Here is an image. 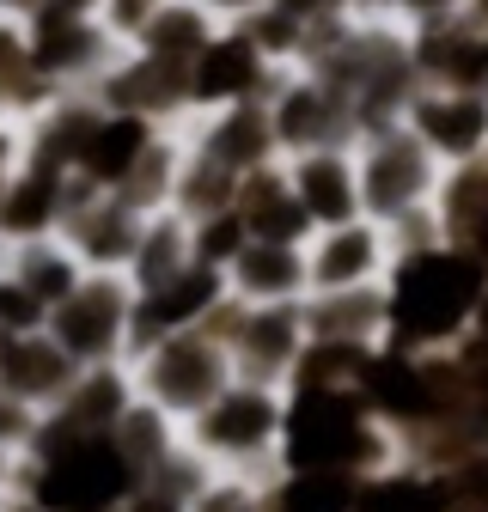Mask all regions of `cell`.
<instances>
[{
  "mask_svg": "<svg viewBox=\"0 0 488 512\" xmlns=\"http://www.w3.org/2000/svg\"><path fill=\"white\" fill-rule=\"evenodd\" d=\"M391 342L409 354H452L470 324L476 305L488 293V256L470 244H427V250H403L391 275Z\"/></svg>",
  "mask_w": 488,
  "mask_h": 512,
  "instance_id": "6da1fadb",
  "label": "cell"
},
{
  "mask_svg": "<svg viewBox=\"0 0 488 512\" xmlns=\"http://www.w3.org/2000/svg\"><path fill=\"white\" fill-rule=\"evenodd\" d=\"M403 464V439L360 403V391H287L281 470H330V476H379Z\"/></svg>",
  "mask_w": 488,
  "mask_h": 512,
  "instance_id": "7a4b0ae2",
  "label": "cell"
},
{
  "mask_svg": "<svg viewBox=\"0 0 488 512\" xmlns=\"http://www.w3.org/2000/svg\"><path fill=\"white\" fill-rule=\"evenodd\" d=\"M281 427H287V391L281 384L232 378L183 433H190V445L214 470L275 482L281 476Z\"/></svg>",
  "mask_w": 488,
  "mask_h": 512,
  "instance_id": "3957f363",
  "label": "cell"
},
{
  "mask_svg": "<svg viewBox=\"0 0 488 512\" xmlns=\"http://www.w3.org/2000/svg\"><path fill=\"white\" fill-rule=\"evenodd\" d=\"M129 372H135V391H141L153 409H165L171 421H183V427H190V421L226 391V384L238 378V372H232V348H226L214 330L159 336V342L135 348Z\"/></svg>",
  "mask_w": 488,
  "mask_h": 512,
  "instance_id": "277c9868",
  "label": "cell"
},
{
  "mask_svg": "<svg viewBox=\"0 0 488 512\" xmlns=\"http://www.w3.org/2000/svg\"><path fill=\"white\" fill-rule=\"evenodd\" d=\"M354 165H360L366 220H379V226H397L415 208H434L440 202V183H446V165L421 147V135H415L409 122L366 128V135L354 141Z\"/></svg>",
  "mask_w": 488,
  "mask_h": 512,
  "instance_id": "5b68a950",
  "label": "cell"
},
{
  "mask_svg": "<svg viewBox=\"0 0 488 512\" xmlns=\"http://www.w3.org/2000/svg\"><path fill=\"white\" fill-rule=\"evenodd\" d=\"M135 305L141 293L129 275H86L49 311V336L80 366H116L135 354Z\"/></svg>",
  "mask_w": 488,
  "mask_h": 512,
  "instance_id": "8992f818",
  "label": "cell"
},
{
  "mask_svg": "<svg viewBox=\"0 0 488 512\" xmlns=\"http://www.w3.org/2000/svg\"><path fill=\"white\" fill-rule=\"evenodd\" d=\"M202 330H214L226 348H232V372L251 378V384H293L299 372V354H305V311L299 305H244V299H226Z\"/></svg>",
  "mask_w": 488,
  "mask_h": 512,
  "instance_id": "52a82bcc",
  "label": "cell"
},
{
  "mask_svg": "<svg viewBox=\"0 0 488 512\" xmlns=\"http://www.w3.org/2000/svg\"><path fill=\"white\" fill-rule=\"evenodd\" d=\"M25 43H31V68L55 92H92L116 68V55L129 49L98 13H55V7H43L25 25Z\"/></svg>",
  "mask_w": 488,
  "mask_h": 512,
  "instance_id": "ba28073f",
  "label": "cell"
},
{
  "mask_svg": "<svg viewBox=\"0 0 488 512\" xmlns=\"http://www.w3.org/2000/svg\"><path fill=\"white\" fill-rule=\"evenodd\" d=\"M269 116H275V141H281V159H299V153H318V147H354L360 141V122H354V98L336 92L330 80L305 74V68H287L269 92Z\"/></svg>",
  "mask_w": 488,
  "mask_h": 512,
  "instance_id": "9c48e42d",
  "label": "cell"
},
{
  "mask_svg": "<svg viewBox=\"0 0 488 512\" xmlns=\"http://www.w3.org/2000/svg\"><path fill=\"white\" fill-rule=\"evenodd\" d=\"M147 214H135L122 196L98 189L92 177H68V214H61V238L80 250V263L92 275H129L135 244H141Z\"/></svg>",
  "mask_w": 488,
  "mask_h": 512,
  "instance_id": "30bf717a",
  "label": "cell"
},
{
  "mask_svg": "<svg viewBox=\"0 0 488 512\" xmlns=\"http://www.w3.org/2000/svg\"><path fill=\"white\" fill-rule=\"evenodd\" d=\"M92 98L104 110H129V116H147L159 128H190V61H165V55H147V49H122L116 68L92 86Z\"/></svg>",
  "mask_w": 488,
  "mask_h": 512,
  "instance_id": "8fae6325",
  "label": "cell"
},
{
  "mask_svg": "<svg viewBox=\"0 0 488 512\" xmlns=\"http://www.w3.org/2000/svg\"><path fill=\"white\" fill-rule=\"evenodd\" d=\"M281 74L287 68H275V61L244 37L238 25H220V37L190 61V110L208 116V110H226V104H269V92H275Z\"/></svg>",
  "mask_w": 488,
  "mask_h": 512,
  "instance_id": "7c38bea8",
  "label": "cell"
},
{
  "mask_svg": "<svg viewBox=\"0 0 488 512\" xmlns=\"http://www.w3.org/2000/svg\"><path fill=\"white\" fill-rule=\"evenodd\" d=\"M403 122L446 171L488 153V92H476V86H421L409 98Z\"/></svg>",
  "mask_w": 488,
  "mask_h": 512,
  "instance_id": "4fadbf2b",
  "label": "cell"
},
{
  "mask_svg": "<svg viewBox=\"0 0 488 512\" xmlns=\"http://www.w3.org/2000/svg\"><path fill=\"white\" fill-rule=\"evenodd\" d=\"M312 263V293H336V287H379L397 263V244L379 220H348L330 232H312L305 244Z\"/></svg>",
  "mask_w": 488,
  "mask_h": 512,
  "instance_id": "5bb4252c",
  "label": "cell"
},
{
  "mask_svg": "<svg viewBox=\"0 0 488 512\" xmlns=\"http://www.w3.org/2000/svg\"><path fill=\"white\" fill-rule=\"evenodd\" d=\"M80 360L61 348L49 330L37 336H0V391L13 403H25L31 415H55L61 397L74 391Z\"/></svg>",
  "mask_w": 488,
  "mask_h": 512,
  "instance_id": "9a60e30c",
  "label": "cell"
},
{
  "mask_svg": "<svg viewBox=\"0 0 488 512\" xmlns=\"http://www.w3.org/2000/svg\"><path fill=\"white\" fill-rule=\"evenodd\" d=\"M287 183H293V196H299L305 220H312V232H330V226L366 220L354 147H318V153L287 159Z\"/></svg>",
  "mask_w": 488,
  "mask_h": 512,
  "instance_id": "2e32d148",
  "label": "cell"
},
{
  "mask_svg": "<svg viewBox=\"0 0 488 512\" xmlns=\"http://www.w3.org/2000/svg\"><path fill=\"white\" fill-rule=\"evenodd\" d=\"M226 299H232L226 275L208 269V263H190L177 281H165L159 293H141V305H135V348H147L159 336H177V330H202Z\"/></svg>",
  "mask_w": 488,
  "mask_h": 512,
  "instance_id": "e0dca14e",
  "label": "cell"
},
{
  "mask_svg": "<svg viewBox=\"0 0 488 512\" xmlns=\"http://www.w3.org/2000/svg\"><path fill=\"white\" fill-rule=\"evenodd\" d=\"M68 177L74 171H61V165L25 153L19 171H13V183H7V196H0V232H7L13 244L55 238L61 214H68Z\"/></svg>",
  "mask_w": 488,
  "mask_h": 512,
  "instance_id": "ac0fdd59",
  "label": "cell"
},
{
  "mask_svg": "<svg viewBox=\"0 0 488 512\" xmlns=\"http://www.w3.org/2000/svg\"><path fill=\"white\" fill-rule=\"evenodd\" d=\"M190 141H196L202 153H214L220 165H232L238 177H251V171H263V165L281 159L269 104H226V110H208V116L190 122Z\"/></svg>",
  "mask_w": 488,
  "mask_h": 512,
  "instance_id": "d6986e66",
  "label": "cell"
},
{
  "mask_svg": "<svg viewBox=\"0 0 488 512\" xmlns=\"http://www.w3.org/2000/svg\"><path fill=\"white\" fill-rule=\"evenodd\" d=\"M305 336L312 342H360V348H379L391 342V293L379 287H336V293H305Z\"/></svg>",
  "mask_w": 488,
  "mask_h": 512,
  "instance_id": "ffe728a7",
  "label": "cell"
},
{
  "mask_svg": "<svg viewBox=\"0 0 488 512\" xmlns=\"http://www.w3.org/2000/svg\"><path fill=\"white\" fill-rule=\"evenodd\" d=\"M232 299L244 305H299L312 293V263H305V244H244L238 263L226 269Z\"/></svg>",
  "mask_w": 488,
  "mask_h": 512,
  "instance_id": "44dd1931",
  "label": "cell"
},
{
  "mask_svg": "<svg viewBox=\"0 0 488 512\" xmlns=\"http://www.w3.org/2000/svg\"><path fill=\"white\" fill-rule=\"evenodd\" d=\"M238 220L257 244H312V220H305L293 183H287V159H275L238 183Z\"/></svg>",
  "mask_w": 488,
  "mask_h": 512,
  "instance_id": "7402d4cb",
  "label": "cell"
},
{
  "mask_svg": "<svg viewBox=\"0 0 488 512\" xmlns=\"http://www.w3.org/2000/svg\"><path fill=\"white\" fill-rule=\"evenodd\" d=\"M135 397L141 391H135L129 360H116V366H80V378H74V391L61 397L55 421L74 427V433H116V421L129 415Z\"/></svg>",
  "mask_w": 488,
  "mask_h": 512,
  "instance_id": "603a6c76",
  "label": "cell"
},
{
  "mask_svg": "<svg viewBox=\"0 0 488 512\" xmlns=\"http://www.w3.org/2000/svg\"><path fill=\"white\" fill-rule=\"evenodd\" d=\"M153 135H159V122L129 116V110H104L98 128H92V141H86V153H80V177H92L98 189H122L129 171L141 165V153L153 147Z\"/></svg>",
  "mask_w": 488,
  "mask_h": 512,
  "instance_id": "cb8c5ba5",
  "label": "cell"
},
{
  "mask_svg": "<svg viewBox=\"0 0 488 512\" xmlns=\"http://www.w3.org/2000/svg\"><path fill=\"white\" fill-rule=\"evenodd\" d=\"M196 263V238H190V214L177 208H159L147 214L141 226V244H135V263H129V281L135 293H159L165 281H177L183 269Z\"/></svg>",
  "mask_w": 488,
  "mask_h": 512,
  "instance_id": "d4e9b609",
  "label": "cell"
},
{
  "mask_svg": "<svg viewBox=\"0 0 488 512\" xmlns=\"http://www.w3.org/2000/svg\"><path fill=\"white\" fill-rule=\"evenodd\" d=\"M452 500H458L452 476H434L421 464H391V470L360 482L354 512H452Z\"/></svg>",
  "mask_w": 488,
  "mask_h": 512,
  "instance_id": "484cf974",
  "label": "cell"
},
{
  "mask_svg": "<svg viewBox=\"0 0 488 512\" xmlns=\"http://www.w3.org/2000/svg\"><path fill=\"white\" fill-rule=\"evenodd\" d=\"M214 37H220V19L202 7V0H159L153 19H147L141 37H135V49L165 55V61H196Z\"/></svg>",
  "mask_w": 488,
  "mask_h": 512,
  "instance_id": "4316f807",
  "label": "cell"
},
{
  "mask_svg": "<svg viewBox=\"0 0 488 512\" xmlns=\"http://www.w3.org/2000/svg\"><path fill=\"white\" fill-rule=\"evenodd\" d=\"M183 153H190V128H159L153 147L141 153V165L129 171V183L110 189V196H122L135 214H159V208H171V196H177V171H183Z\"/></svg>",
  "mask_w": 488,
  "mask_h": 512,
  "instance_id": "83f0119b",
  "label": "cell"
},
{
  "mask_svg": "<svg viewBox=\"0 0 488 512\" xmlns=\"http://www.w3.org/2000/svg\"><path fill=\"white\" fill-rule=\"evenodd\" d=\"M13 275H19V281H25V287H31V293L49 305V311H55V305L68 299V293H74V287H80L92 269L80 263V250H74L68 238L55 232V238H31V244H13Z\"/></svg>",
  "mask_w": 488,
  "mask_h": 512,
  "instance_id": "f1b7e54d",
  "label": "cell"
},
{
  "mask_svg": "<svg viewBox=\"0 0 488 512\" xmlns=\"http://www.w3.org/2000/svg\"><path fill=\"white\" fill-rule=\"evenodd\" d=\"M110 439H116V452L129 458V470H135V476H153V470L177 452V445H183V421H171L165 409H153L147 397H135V403H129V415L116 421V433H110Z\"/></svg>",
  "mask_w": 488,
  "mask_h": 512,
  "instance_id": "f546056e",
  "label": "cell"
},
{
  "mask_svg": "<svg viewBox=\"0 0 488 512\" xmlns=\"http://www.w3.org/2000/svg\"><path fill=\"white\" fill-rule=\"evenodd\" d=\"M238 171L232 165H220L214 153H202L196 141H190V153H183V171H177V196H171V208L177 214H190V220H208V214H226V208H238Z\"/></svg>",
  "mask_w": 488,
  "mask_h": 512,
  "instance_id": "4dcf8cb0",
  "label": "cell"
},
{
  "mask_svg": "<svg viewBox=\"0 0 488 512\" xmlns=\"http://www.w3.org/2000/svg\"><path fill=\"white\" fill-rule=\"evenodd\" d=\"M354 506H360V476L281 470L269 482V512H354Z\"/></svg>",
  "mask_w": 488,
  "mask_h": 512,
  "instance_id": "1f68e13d",
  "label": "cell"
},
{
  "mask_svg": "<svg viewBox=\"0 0 488 512\" xmlns=\"http://www.w3.org/2000/svg\"><path fill=\"white\" fill-rule=\"evenodd\" d=\"M366 360H373V348H360V342H305L287 391H354Z\"/></svg>",
  "mask_w": 488,
  "mask_h": 512,
  "instance_id": "d6a6232c",
  "label": "cell"
},
{
  "mask_svg": "<svg viewBox=\"0 0 488 512\" xmlns=\"http://www.w3.org/2000/svg\"><path fill=\"white\" fill-rule=\"evenodd\" d=\"M238 31L251 37L275 61V68H299V61H305V37H312V25L293 19L287 7H275V0H269V7H257L251 19H238Z\"/></svg>",
  "mask_w": 488,
  "mask_h": 512,
  "instance_id": "836d02e7",
  "label": "cell"
},
{
  "mask_svg": "<svg viewBox=\"0 0 488 512\" xmlns=\"http://www.w3.org/2000/svg\"><path fill=\"white\" fill-rule=\"evenodd\" d=\"M190 238H196V263H208V269H220V275L238 263V250L251 244V232H244L238 208L208 214V220H190Z\"/></svg>",
  "mask_w": 488,
  "mask_h": 512,
  "instance_id": "e575fe53",
  "label": "cell"
},
{
  "mask_svg": "<svg viewBox=\"0 0 488 512\" xmlns=\"http://www.w3.org/2000/svg\"><path fill=\"white\" fill-rule=\"evenodd\" d=\"M190 512H269V482H263V476L214 470V482L190 500Z\"/></svg>",
  "mask_w": 488,
  "mask_h": 512,
  "instance_id": "d590c367",
  "label": "cell"
},
{
  "mask_svg": "<svg viewBox=\"0 0 488 512\" xmlns=\"http://www.w3.org/2000/svg\"><path fill=\"white\" fill-rule=\"evenodd\" d=\"M37 330H49V305L7 269L0 275V336H37Z\"/></svg>",
  "mask_w": 488,
  "mask_h": 512,
  "instance_id": "8d00e7d4",
  "label": "cell"
},
{
  "mask_svg": "<svg viewBox=\"0 0 488 512\" xmlns=\"http://www.w3.org/2000/svg\"><path fill=\"white\" fill-rule=\"evenodd\" d=\"M391 13H397L409 31H427V25L464 19V13H470V0H391Z\"/></svg>",
  "mask_w": 488,
  "mask_h": 512,
  "instance_id": "74e56055",
  "label": "cell"
},
{
  "mask_svg": "<svg viewBox=\"0 0 488 512\" xmlns=\"http://www.w3.org/2000/svg\"><path fill=\"white\" fill-rule=\"evenodd\" d=\"M153 7H159V0H104V13H98V19H104L122 43H135V37H141V25L153 19Z\"/></svg>",
  "mask_w": 488,
  "mask_h": 512,
  "instance_id": "f35d334b",
  "label": "cell"
},
{
  "mask_svg": "<svg viewBox=\"0 0 488 512\" xmlns=\"http://www.w3.org/2000/svg\"><path fill=\"white\" fill-rule=\"evenodd\" d=\"M122 512H190V500L177 488H165V482H135L129 500H122Z\"/></svg>",
  "mask_w": 488,
  "mask_h": 512,
  "instance_id": "ab89813d",
  "label": "cell"
},
{
  "mask_svg": "<svg viewBox=\"0 0 488 512\" xmlns=\"http://www.w3.org/2000/svg\"><path fill=\"white\" fill-rule=\"evenodd\" d=\"M31 61V43H25V25L19 19H0V86H13V74Z\"/></svg>",
  "mask_w": 488,
  "mask_h": 512,
  "instance_id": "60d3db41",
  "label": "cell"
},
{
  "mask_svg": "<svg viewBox=\"0 0 488 512\" xmlns=\"http://www.w3.org/2000/svg\"><path fill=\"white\" fill-rule=\"evenodd\" d=\"M19 159H25V128H7V135H0V196H7Z\"/></svg>",
  "mask_w": 488,
  "mask_h": 512,
  "instance_id": "b9f144b4",
  "label": "cell"
},
{
  "mask_svg": "<svg viewBox=\"0 0 488 512\" xmlns=\"http://www.w3.org/2000/svg\"><path fill=\"white\" fill-rule=\"evenodd\" d=\"M0 512H49V506H43L19 476H7V482H0Z\"/></svg>",
  "mask_w": 488,
  "mask_h": 512,
  "instance_id": "7bdbcfd3",
  "label": "cell"
},
{
  "mask_svg": "<svg viewBox=\"0 0 488 512\" xmlns=\"http://www.w3.org/2000/svg\"><path fill=\"white\" fill-rule=\"evenodd\" d=\"M202 7H208L220 25H238V19H251L257 7H269V0H202Z\"/></svg>",
  "mask_w": 488,
  "mask_h": 512,
  "instance_id": "ee69618b",
  "label": "cell"
},
{
  "mask_svg": "<svg viewBox=\"0 0 488 512\" xmlns=\"http://www.w3.org/2000/svg\"><path fill=\"white\" fill-rule=\"evenodd\" d=\"M342 13H354V19H397L391 13V0H336Z\"/></svg>",
  "mask_w": 488,
  "mask_h": 512,
  "instance_id": "f6af8a7d",
  "label": "cell"
},
{
  "mask_svg": "<svg viewBox=\"0 0 488 512\" xmlns=\"http://www.w3.org/2000/svg\"><path fill=\"white\" fill-rule=\"evenodd\" d=\"M43 7H49V0H0V19H19V25H31Z\"/></svg>",
  "mask_w": 488,
  "mask_h": 512,
  "instance_id": "bcb514c9",
  "label": "cell"
},
{
  "mask_svg": "<svg viewBox=\"0 0 488 512\" xmlns=\"http://www.w3.org/2000/svg\"><path fill=\"white\" fill-rule=\"evenodd\" d=\"M7 128H19V110H13V92L0 86V135H7Z\"/></svg>",
  "mask_w": 488,
  "mask_h": 512,
  "instance_id": "7dc6e473",
  "label": "cell"
},
{
  "mask_svg": "<svg viewBox=\"0 0 488 512\" xmlns=\"http://www.w3.org/2000/svg\"><path fill=\"white\" fill-rule=\"evenodd\" d=\"M7 269H13V238L0 232V275H7Z\"/></svg>",
  "mask_w": 488,
  "mask_h": 512,
  "instance_id": "c3c4849f",
  "label": "cell"
},
{
  "mask_svg": "<svg viewBox=\"0 0 488 512\" xmlns=\"http://www.w3.org/2000/svg\"><path fill=\"white\" fill-rule=\"evenodd\" d=\"M470 19H476V25L488 31V0H470Z\"/></svg>",
  "mask_w": 488,
  "mask_h": 512,
  "instance_id": "681fc988",
  "label": "cell"
}]
</instances>
